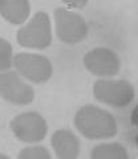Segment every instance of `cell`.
I'll return each instance as SVG.
<instances>
[{"instance_id": "9c48e42d", "label": "cell", "mask_w": 138, "mask_h": 159, "mask_svg": "<svg viewBox=\"0 0 138 159\" xmlns=\"http://www.w3.org/2000/svg\"><path fill=\"white\" fill-rule=\"evenodd\" d=\"M51 145L58 159H76L80 155L81 143L77 135L71 130H56L51 137Z\"/></svg>"}, {"instance_id": "9a60e30c", "label": "cell", "mask_w": 138, "mask_h": 159, "mask_svg": "<svg viewBox=\"0 0 138 159\" xmlns=\"http://www.w3.org/2000/svg\"><path fill=\"white\" fill-rule=\"evenodd\" d=\"M131 123L134 126H137V106L134 107V110H133V114H131Z\"/></svg>"}, {"instance_id": "ba28073f", "label": "cell", "mask_w": 138, "mask_h": 159, "mask_svg": "<svg viewBox=\"0 0 138 159\" xmlns=\"http://www.w3.org/2000/svg\"><path fill=\"white\" fill-rule=\"evenodd\" d=\"M84 66L90 74L100 78H110L120 73L121 61L114 51L109 48H94L82 58Z\"/></svg>"}, {"instance_id": "8fae6325", "label": "cell", "mask_w": 138, "mask_h": 159, "mask_svg": "<svg viewBox=\"0 0 138 159\" xmlns=\"http://www.w3.org/2000/svg\"><path fill=\"white\" fill-rule=\"evenodd\" d=\"M129 157L126 147L118 142L101 143L93 147L90 152L92 159H129Z\"/></svg>"}, {"instance_id": "2e32d148", "label": "cell", "mask_w": 138, "mask_h": 159, "mask_svg": "<svg viewBox=\"0 0 138 159\" xmlns=\"http://www.w3.org/2000/svg\"><path fill=\"white\" fill-rule=\"evenodd\" d=\"M8 155H4V154H0V159H8Z\"/></svg>"}, {"instance_id": "52a82bcc", "label": "cell", "mask_w": 138, "mask_h": 159, "mask_svg": "<svg viewBox=\"0 0 138 159\" xmlns=\"http://www.w3.org/2000/svg\"><path fill=\"white\" fill-rule=\"evenodd\" d=\"M0 97L12 105L25 106L33 102L34 90L15 70H6L0 74Z\"/></svg>"}, {"instance_id": "3957f363", "label": "cell", "mask_w": 138, "mask_h": 159, "mask_svg": "<svg viewBox=\"0 0 138 159\" xmlns=\"http://www.w3.org/2000/svg\"><path fill=\"white\" fill-rule=\"evenodd\" d=\"M51 19L45 12H37L16 33L19 45L28 49H47L52 44Z\"/></svg>"}, {"instance_id": "7c38bea8", "label": "cell", "mask_w": 138, "mask_h": 159, "mask_svg": "<svg viewBox=\"0 0 138 159\" xmlns=\"http://www.w3.org/2000/svg\"><path fill=\"white\" fill-rule=\"evenodd\" d=\"M12 58L13 49L11 43L0 37V72H6L12 68Z\"/></svg>"}, {"instance_id": "30bf717a", "label": "cell", "mask_w": 138, "mask_h": 159, "mask_svg": "<svg viewBox=\"0 0 138 159\" xmlns=\"http://www.w3.org/2000/svg\"><path fill=\"white\" fill-rule=\"evenodd\" d=\"M31 15L29 0H0V16L12 25H21Z\"/></svg>"}, {"instance_id": "277c9868", "label": "cell", "mask_w": 138, "mask_h": 159, "mask_svg": "<svg viewBox=\"0 0 138 159\" xmlns=\"http://www.w3.org/2000/svg\"><path fill=\"white\" fill-rule=\"evenodd\" d=\"M55 24L58 40L65 44H78L84 41L89 33L85 17L64 7L55 9Z\"/></svg>"}, {"instance_id": "6da1fadb", "label": "cell", "mask_w": 138, "mask_h": 159, "mask_svg": "<svg viewBox=\"0 0 138 159\" xmlns=\"http://www.w3.org/2000/svg\"><path fill=\"white\" fill-rule=\"evenodd\" d=\"M73 123L82 137L92 141L113 138L118 131L114 116L96 105H84L78 109Z\"/></svg>"}, {"instance_id": "5b68a950", "label": "cell", "mask_w": 138, "mask_h": 159, "mask_svg": "<svg viewBox=\"0 0 138 159\" xmlns=\"http://www.w3.org/2000/svg\"><path fill=\"white\" fill-rule=\"evenodd\" d=\"M16 72L33 84H45L53 74L51 60L37 53H17L12 58Z\"/></svg>"}, {"instance_id": "5bb4252c", "label": "cell", "mask_w": 138, "mask_h": 159, "mask_svg": "<svg viewBox=\"0 0 138 159\" xmlns=\"http://www.w3.org/2000/svg\"><path fill=\"white\" fill-rule=\"evenodd\" d=\"M62 3L67 4L69 8L81 9L84 7H86V4L89 3V0H62Z\"/></svg>"}, {"instance_id": "4fadbf2b", "label": "cell", "mask_w": 138, "mask_h": 159, "mask_svg": "<svg viewBox=\"0 0 138 159\" xmlns=\"http://www.w3.org/2000/svg\"><path fill=\"white\" fill-rule=\"evenodd\" d=\"M19 159H51L52 155L48 148L44 146H28L17 154Z\"/></svg>"}, {"instance_id": "7a4b0ae2", "label": "cell", "mask_w": 138, "mask_h": 159, "mask_svg": "<svg viewBox=\"0 0 138 159\" xmlns=\"http://www.w3.org/2000/svg\"><path fill=\"white\" fill-rule=\"evenodd\" d=\"M93 96L97 101L112 107H126L136 97V89L126 80L100 78L93 85Z\"/></svg>"}, {"instance_id": "8992f818", "label": "cell", "mask_w": 138, "mask_h": 159, "mask_svg": "<svg viewBox=\"0 0 138 159\" xmlns=\"http://www.w3.org/2000/svg\"><path fill=\"white\" fill-rule=\"evenodd\" d=\"M11 131L20 142L39 143L47 137L48 123L40 113L25 111L11 121Z\"/></svg>"}]
</instances>
